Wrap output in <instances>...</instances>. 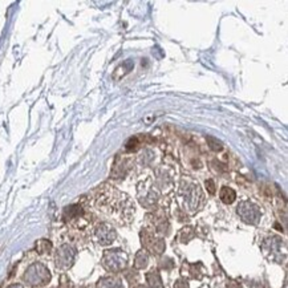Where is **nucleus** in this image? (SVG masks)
Listing matches in <instances>:
<instances>
[{"label": "nucleus", "mask_w": 288, "mask_h": 288, "mask_svg": "<svg viewBox=\"0 0 288 288\" xmlns=\"http://www.w3.org/2000/svg\"><path fill=\"white\" fill-rule=\"evenodd\" d=\"M95 207L101 214L120 226L131 223L135 214L134 202L131 197L109 183H104L97 189Z\"/></svg>", "instance_id": "f257e3e1"}, {"label": "nucleus", "mask_w": 288, "mask_h": 288, "mask_svg": "<svg viewBox=\"0 0 288 288\" xmlns=\"http://www.w3.org/2000/svg\"><path fill=\"white\" fill-rule=\"evenodd\" d=\"M178 201L185 211L193 214L205 203V194L198 182L193 178H182L178 187Z\"/></svg>", "instance_id": "f03ea898"}, {"label": "nucleus", "mask_w": 288, "mask_h": 288, "mask_svg": "<svg viewBox=\"0 0 288 288\" xmlns=\"http://www.w3.org/2000/svg\"><path fill=\"white\" fill-rule=\"evenodd\" d=\"M51 278H52V275H51L48 267L40 262H36V263H32L31 266L26 270L23 275V282L32 288H39L44 287L50 283Z\"/></svg>", "instance_id": "7ed1b4c3"}, {"label": "nucleus", "mask_w": 288, "mask_h": 288, "mask_svg": "<svg viewBox=\"0 0 288 288\" xmlns=\"http://www.w3.org/2000/svg\"><path fill=\"white\" fill-rule=\"evenodd\" d=\"M137 197L141 205L146 209H153L157 205L159 199V190L154 183L153 178L149 177L146 180L141 181L137 186Z\"/></svg>", "instance_id": "20e7f679"}, {"label": "nucleus", "mask_w": 288, "mask_h": 288, "mask_svg": "<svg viewBox=\"0 0 288 288\" xmlns=\"http://www.w3.org/2000/svg\"><path fill=\"white\" fill-rule=\"evenodd\" d=\"M128 254L120 248L106 250L103 255V266L109 272H120L128 266Z\"/></svg>", "instance_id": "39448f33"}, {"label": "nucleus", "mask_w": 288, "mask_h": 288, "mask_svg": "<svg viewBox=\"0 0 288 288\" xmlns=\"http://www.w3.org/2000/svg\"><path fill=\"white\" fill-rule=\"evenodd\" d=\"M77 257V250L75 246L69 243H64L57 247L54 251V266L60 271H67L75 264Z\"/></svg>", "instance_id": "423d86ee"}, {"label": "nucleus", "mask_w": 288, "mask_h": 288, "mask_svg": "<svg viewBox=\"0 0 288 288\" xmlns=\"http://www.w3.org/2000/svg\"><path fill=\"white\" fill-rule=\"evenodd\" d=\"M262 251L270 261L282 262L286 257L284 254V242L279 236H268L262 243Z\"/></svg>", "instance_id": "0eeeda50"}, {"label": "nucleus", "mask_w": 288, "mask_h": 288, "mask_svg": "<svg viewBox=\"0 0 288 288\" xmlns=\"http://www.w3.org/2000/svg\"><path fill=\"white\" fill-rule=\"evenodd\" d=\"M236 214L247 225L255 226L262 219L261 207L255 205L254 202H251V201H242V202H239V205L236 206Z\"/></svg>", "instance_id": "6e6552de"}, {"label": "nucleus", "mask_w": 288, "mask_h": 288, "mask_svg": "<svg viewBox=\"0 0 288 288\" xmlns=\"http://www.w3.org/2000/svg\"><path fill=\"white\" fill-rule=\"evenodd\" d=\"M92 236L96 243L100 246H109L117 238V231L108 222H101L93 229Z\"/></svg>", "instance_id": "1a4fd4ad"}, {"label": "nucleus", "mask_w": 288, "mask_h": 288, "mask_svg": "<svg viewBox=\"0 0 288 288\" xmlns=\"http://www.w3.org/2000/svg\"><path fill=\"white\" fill-rule=\"evenodd\" d=\"M154 183L158 190H165V191L170 190L174 185V170L167 165L159 166L156 171Z\"/></svg>", "instance_id": "9d476101"}, {"label": "nucleus", "mask_w": 288, "mask_h": 288, "mask_svg": "<svg viewBox=\"0 0 288 288\" xmlns=\"http://www.w3.org/2000/svg\"><path fill=\"white\" fill-rule=\"evenodd\" d=\"M84 218H85V210L82 209L81 205H71L64 209V221L71 225L79 226L80 222L84 221Z\"/></svg>", "instance_id": "9b49d317"}, {"label": "nucleus", "mask_w": 288, "mask_h": 288, "mask_svg": "<svg viewBox=\"0 0 288 288\" xmlns=\"http://www.w3.org/2000/svg\"><path fill=\"white\" fill-rule=\"evenodd\" d=\"M97 288H125L122 280L117 276H105L97 283Z\"/></svg>", "instance_id": "f8f14e48"}, {"label": "nucleus", "mask_w": 288, "mask_h": 288, "mask_svg": "<svg viewBox=\"0 0 288 288\" xmlns=\"http://www.w3.org/2000/svg\"><path fill=\"white\" fill-rule=\"evenodd\" d=\"M149 264V254L146 250H140L135 254L134 267L137 270H144Z\"/></svg>", "instance_id": "ddd939ff"}, {"label": "nucleus", "mask_w": 288, "mask_h": 288, "mask_svg": "<svg viewBox=\"0 0 288 288\" xmlns=\"http://www.w3.org/2000/svg\"><path fill=\"white\" fill-rule=\"evenodd\" d=\"M219 198L225 205H231L236 199V193H235L234 189L231 187H227V186H223L219 191Z\"/></svg>", "instance_id": "4468645a"}, {"label": "nucleus", "mask_w": 288, "mask_h": 288, "mask_svg": "<svg viewBox=\"0 0 288 288\" xmlns=\"http://www.w3.org/2000/svg\"><path fill=\"white\" fill-rule=\"evenodd\" d=\"M146 282H148L150 288L162 287V279H161V275H159V272L157 270L149 271L148 274H146Z\"/></svg>", "instance_id": "2eb2a0df"}, {"label": "nucleus", "mask_w": 288, "mask_h": 288, "mask_svg": "<svg viewBox=\"0 0 288 288\" xmlns=\"http://www.w3.org/2000/svg\"><path fill=\"white\" fill-rule=\"evenodd\" d=\"M36 251L40 255H45V254H50L52 251V243L47 239H41L36 243Z\"/></svg>", "instance_id": "dca6fc26"}, {"label": "nucleus", "mask_w": 288, "mask_h": 288, "mask_svg": "<svg viewBox=\"0 0 288 288\" xmlns=\"http://www.w3.org/2000/svg\"><path fill=\"white\" fill-rule=\"evenodd\" d=\"M194 235H195V233H194V230L191 227H185V229H182V231H181L180 240L182 243H187L189 240H191L194 238Z\"/></svg>", "instance_id": "f3484780"}, {"label": "nucleus", "mask_w": 288, "mask_h": 288, "mask_svg": "<svg viewBox=\"0 0 288 288\" xmlns=\"http://www.w3.org/2000/svg\"><path fill=\"white\" fill-rule=\"evenodd\" d=\"M207 138L214 142L212 145H210V148H211L212 150H215V152H219V150H222V148H223V146H222V144L219 142V141H216L215 138H211V137H207Z\"/></svg>", "instance_id": "a211bd4d"}, {"label": "nucleus", "mask_w": 288, "mask_h": 288, "mask_svg": "<svg viewBox=\"0 0 288 288\" xmlns=\"http://www.w3.org/2000/svg\"><path fill=\"white\" fill-rule=\"evenodd\" d=\"M206 189L210 194H215V183L212 180H207L206 181Z\"/></svg>", "instance_id": "6ab92c4d"}, {"label": "nucleus", "mask_w": 288, "mask_h": 288, "mask_svg": "<svg viewBox=\"0 0 288 288\" xmlns=\"http://www.w3.org/2000/svg\"><path fill=\"white\" fill-rule=\"evenodd\" d=\"M174 288H189V283L185 279H178L174 283Z\"/></svg>", "instance_id": "aec40b11"}, {"label": "nucleus", "mask_w": 288, "mask_h": 288, "mask_svg": "<svg viewBox=\"0 0 288 288\" xmlns=\"http://www.w3.org/2000/svg\"><path fill=\"white\" fill-rule=\"evenodd\" d=\"M8 288H24V286L23 284H12V286H9Z\"/></svg>", "instance_id": "412c9836"}]
</instances>
